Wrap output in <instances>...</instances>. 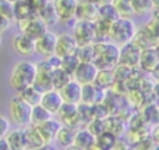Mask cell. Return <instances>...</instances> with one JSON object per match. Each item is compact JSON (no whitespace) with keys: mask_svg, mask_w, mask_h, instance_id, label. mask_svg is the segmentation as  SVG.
I'll return each mask as SVG.
<instances>
[{"mask_svg":"<svg viewBox=\"0 0 159 150\" xmlns=\"http://www.w3.org/2000/svg\"><path fill=\"white\" fill-rule=\"evenodd\" d=\"M57 37L58 35H56L52 31H47L45 35H42L39 40H36V53H39L40 56H43L45 58L55 55Z\"/></svg>","mask_w":159,"mask_h":150,"instance_id":"12","label":"cell"},{"mask_svg":"<svg viewBox=\"0 0 159 150\" xmlns=\"http://www.w3.org/2000/svg\"><path fill=\"white\" fill-rule=\"evenodd\" d=\"M130 4H132L134 14L140 15V16L153 12V10L155 9L154 0H132Z\"/></svg>","mask_w":159,"mask_h":150,"instance_id":"31","label":"cell"},{"mask_svg":"<svg viewBox=\"0 0 159 150\" xmlns=\"http://www.w3.org/2000/svg\"><path fill=\"white\" fill-rule=\"evenodd\" d=\"M37 15L46 22L47 26H53L60 21V17L57 15V11L52 1H48L43 7H41L37 11Z\"/></svg>","mask_w":159,"mask_h":150,"instance_id":"25","label":"cell"},{"mask_svg":"<svg viewBox=\"0 0 159 150\" xmlns=\"http://www.w3.org/2000/svg\"><path fill=\"white\" fill-rule=\"evenodd\" d=\"M77 50H78V43L73 35H70V33L58 35L57 45H56V55L63 58V57L75 55Z\"/></svg>","mask_w":159,"mask_h":150,"instance_id":"13","label":"cell"},{"mask_svg":"<svg viewBox=\"0 0 159 150\" xmlns=\"http://www.w3.org/2000/svg\"><path fill=\"white\" fill-rule=\"evenodd\" d=\"M52 118V114L41 104L34 107L32 110V117H31V125L34 126H40L41 124L46 123L47 120H50Z\"/></svg>","mask_w":159,"mask_h":150,"instance_id":"30","label":"cell"},{"mask_svg":"<svg viewBox=\"0 0 159 150\" xmlns=\"http://www.w3.org/2000/svg\"><path fill=\"white\" fill-rule=\"evenodd\" d=\"M99 6H103V5H109V4H113L116 0H94Z\"/></svg>","mask_w":159,"mask_h":150,"instance_id":"43","label":"cell"},{"mask_svg":"<svg viewBox=\"0 0 159 150\" xmlns=\"http://www.w3.org/2000/svg\"><path fill=\"white\" fill-rule=\"evenodd\" d=\"M37 74L36 63L27 60L19 61L11 69L9 76V84L16 92H20L34 84Z\"/></svg>","mask_w":159,"mask_h":150,"instance_id":"1","label":"cell"},{"mask_svg":"<svg viewBox=\"0 0 159 150\" xmlns=\"http://www.w3.org/2000/svg\"><path fill=\"white\" fill-rule=\"evenodd\" d=\"M116 82H117V81H116L114 71H113V68H112V69H99L94 83H96L97 86H99L101 88L107 89V88L113 87Z\"/></svg>","mask_w":159,"mask_h":150,"instance_id":"29","label":"cell"},{"mask_svg":"<svg viewBox=\"0 0 159 150\" xmlns=\"http://www.w3.org/2000/svg\"><path fill=\"white\" fill-rule=\"evenodd\" d=\"M158 64H159V55L157 52V48L155 47L144 48L140 56L139 69L147 73H152Z\"/></svg>","mask_w":159,"mask_h":150,"instance_id":"19","label":"cell"},{"mask_svg":"<svg viewBox=\"0 0 159 150\" xmlns=\"http://www.w3.org/2000/svg\"><path fill=\"white\" fill-rule=\"evenodd\" d=\"M137 31L138 29L130 17H119L111 26L109 40L118 46H123L134 40Z\"/></svg>","mask_w":159,"mask_h":150,"instance_id":"3","label":"cell"},{"mask_svg":"<svg viewBox=\"0 0 159 150\" xmlns=\"http://www.w3.org/2000/svg\"><path fill=\"white\" fill-rule=\"evenodd\" d=\"M60 93L66 103H73V104H80L82 102V94H83V86L72 79L68 82L62 89H60Z\"/></svg>","mask_w":159,"mask_h":150,"instance_id":"15","label":"cell"},{"mask_svg":"<svg viewBox=\"0 0 159 150\" xmlns=\"http://www.w3.org/2000/svg\"><path fill=\"white\" fill-rule=\"evenodd\" d=\"M96 143H97L101 148H103L104 150H112V148H113L114 144L117 143V136H116L113 133L106 130L104 133H102L101 135H98V136L96 138Z\"/></svg>","mask_w":159,"mask_h":150,"instance_id":"33","label":"cell"},{"mask_svg":"<svg viewBox=\"0 0 159 150\" xmlns=\"http://www.w3.org/2000/svg\"><path fill=\"white\" fill-rule=\"evenodd\" d=\"M76 55L81 62H93V60H94V43L93 45H86V46H78Z\"/></svg>","mask_w":159,"mask_h":150,"instance_id":"35","label":"cell"},{"mask_svg":"<svg viewBox=\"0 0 159 150\" xmlns=\"http://www.w3.org/2000/svg\"><path fill=\"white\" fill-rule=\"evenodd\" d=\"M155 48H157V52H158V55H159V42L157 43V46H155Z\"/></svg>","mask_w":159,"mask_h":150,"instance_id":"46","label":"cell"},{"mask_svg":"<svg viewBox=\"0 0 159 150\" xmlns=\"http://www.w3.org/2000/svg\"><path fill=\"white\" fill-rule=\"evenodd\" d=\"M128 150H134V149H128Z\"/></svg>","mask_w":159,"mask_h":150,"instance_id":"49","label":"cell"},{"mask_svg":"<svg viewBox=\"0 0 159 150\" xmlns=\"http://www.w3.org/2000/svg\"><path fill=\"white\" fill-rule=\"evenodd\" d=\"M61 126H62V123H61V121H58V120L51 118V119L47 120L46 123H43V124H41L40 126H37V129H39V131L41 133L42 138L45 139L46 144H48V143H52V141L56 140V136H57V134H58Z\"/></svg>","mask_w":159,"mask_h":150,"instance_id":"20","label":"cell"},{"mask_svg":"<svg viewBox=\"0 0 159 150\" xmlns=\"http://www.w3.org/2000/svg\"><path fill=\"white\" fill-rule=\"evenodd\" d=\"M5 139L7 140L12 150H26V140H25L24 129H15V130L9 131Z\"/></svg>","mask_w":159,"mask_h":150,"instance_id":"24","label":"cell"},{"mask_svg":"<svg viewBox=\"0 0 159 150\" xmlns=\"http://www.w3.org/2000/svg\"><path fill=\"white\" fill-rule=\"evenodd\" d=\"M96 144V136L88 129H80L76 131L73 145L81 150H88L92 145Z\"/></svg>","mask_w":159,"mask_h":150,"instance_id":"21","label":"cell"},{"mask_svg":"<svg viewBox=\"0 0 159 150\" xmlns=\"http://www.w3.org/2000/svg\"><path fill=\"white\" fill-rule=\"evenodd\" d=\"M11 43L14 51L22 57H30L34 53H36V41L22 32L16 33L12 37Z\"/></svg>","mask_w":159,"mask_h":150,"instance_id":"9","label":"cell"},{"mask_svg":"<svg viewBox=\"0 0 159 150\" xmlns=\"http://www.w3.org/2000/svg\"><path fill=\"white\" fill-rule=\"evenodd\" d=\"M119 14L116 9V6L113 4H109V5H103L99 7V17L98 19H102L104 21H108V22H114L119 19Z\"/></svg>","mask_w":159,"mask_h":150,"instance_id":"32","label":"cell"},{"mask_svg":"<svg viewBox=\"0 0 159 150\" xmlns=\"http://www.w3.org/2000/svg\"><path fill=\"white\" fill-rule=\"evenodd\" d=\"M11 22L12 21H10V20H7V19H5V17H1V24H0V30H1V32L4 33L7 29H10V26H11Z\"/></svg>","mask_w":159,"mask_h":150,"instance_id":"41","label":"cell"},{"mask_svg":"<svg viewBox=\"0 0 159 150\" xmlns=\"http://www.w3.org/2000/svg\"><path fill=\"white\" fill-rule=\"evenodd\" d=\"M32 110H34V107L29 104L26 100H24L19 94L12 97L11 100L9 102L10 118L16 125L21 128H26L31 125Z\"/></svg>","mask_w":159,"mask_h":150,"instance_id":"4","label":"cell"},{"mask_svg":"<svg viewBox=\"0 0 159 150\" xmlns=\"http://www.w3.org/2000/svg\"><path fill=\"white\" fill-rule=\"evenodd\" d=\"M106 99V89L101 88L96 83L83 86V94H82V103H87L91 105H96L103 103Z\"/></svg>","mask_w":159,"mask_h":150,"instance_id":"16","label":"cell"},{"mask_svg":"<svg viewBox=\"0 0 159 150\" xmlns=\"http://www.w3.org/2000/svg\"><path fill=\"white\" fill-rule=\"evenodd\" d=\"M17 94L24 100H26L29 104H31L32 107H36V105L41 104L42 95H43V93H41L34 84L30 86V87H27V88H25V89H22V90H20Z\"/></svg>","mask_w":159,"mask_h":150,"instance_id":"27","label":"cell"},{"mask_svg":"<svg viewBox=\"0 0 159 150\" xmlns=\"http://www.w3.org/2000/svg\"><path fill=\"white\" fill-rule=\"evenodd\" d=\"M80 63H81V61L77 57V55L75 53V55H71V56H67V57H63L62 58L61 68L65 69L67 73H70L73 77V73L76 72V69L80 66Z\"/></svg>","mask_w":159,"mask_h":150,"instance_id":"34","label":"cell"},{"mask_svg":"<svg viewBox=\"0 0 159 150\" xmlns=\"http://www.w3.org/2000/svg\"><path fill=\"white\" fill-rule=\"evenodd\" d=\"M9 1H11V2H14V4H15V2H17V1H20V0H9Z\"/></svg>","mask_w":159,"mask_h":150,"instance_id":"47","label":"cell"},{"mask_svg":"<svg viewBox=\"0 0 159 150\" xmlns=\"http://www.w3.org/2000/svg\"><path fill=\"white\" fill-rule=\"evenodd\" d=\"M10 131V120L6 117H0V138H5Z\"/></svg>","mask_w":159,"mask_h":150,"instance_id":"40","label":"cell"},{"mask_svg":"<svg viewBox=\"0 0 159 150\" xmlns=\"http://www.w3.org/2000/svg\"><path fill=\"white\" fill-rule=\"evenodd\" d=\"M154 150H159V145H155V148H154Z\"/></svg>","mask_w":159,"mask_h":150,"instance_id":"48","label":"cell"},{"mask_svg":"<svg viewBox=\"0 0 159 150\" xmlns=\"http://www.w3.org/2000/svg\"><path fill=\"white\" fill-rule=\"evenodd\" d=\"M24 133L26 140V150H41L42 148H45L46 141L39 131L37 126L29 125L24 128Z\"/></svg>","mask_w":159,"mask_h":150,"instance_id":"18","label":"cell"},{"mask_svg":"<svg viewBox=\"0 0 159 150\" xmlns=\"http://www.w3.org/2000/svg\"><path fill=\"white\" fill-rule=\"evenodd\" d=\"M55 9L60 17V21L67 22L76 19L78 0H53Z\"/></svg>","mask_w":159,"mask_h":150,"instance_id":"14","label":"cell"},{"mask_svg":"<svg viewBox=\"0 0 159 150\" xmlns=\"http://www.w3.org/2000/svg\"><path fill=\"white\" fill-rule=\"evenodd\" d=\"M76 131H77V130H75V129H72V128L66 126V125L62 124V126H61V129H60V131H58V134H57L55 141H56L60 146L67 149V148H70V146L73 145V143H75V136H76Z\"/></svg>","mask_w":159,"mask_h":150,"instance_id":"26","label":"cell"},{"mask_svg":"<svg viewBox=\"0 0 159 150\" xmlns=\"http://www.w3.org/2000/svg\"><path fill=\"white\" fill-rule=\"evenodd\" d=\"M113 5L116 6V9H117V11H118L120 17H130V15L134 14L132 4L128 0H116L113 2Z\"/></svg>","mask_w":159,"mask_h":150,"instance_id":"37","label":"cell"},{"mask_svg":"<svg viewBox=\"0 0 159 150\" xmlns=\"http://www.w3.org/2000/svg\"><path fill=\"white\" fill-rule=\"evenodd\" d=\"M87 129L97 138L98 135H101L102 133H104L107 130V124H106V119H93L88 125Z\"/></svg>","mask_w":159,"mask_h":150,"instance_id":"38","label":"cell"},{"mask_svg":"<svg viewBox=\"0 0 159 150\" xmlns=\"http://www.w3.org/2000/svg\"><path fill=\"white\" fill-rule=\"evenodd\" d=\"M51 79H52V84H53V89H62L68 82H71L73 79V77L67 73L65 69H62L61 67L60 68H56L52 71L51 73Z\"/></svg>","mask_w":159,"mask_h":150,"instance_id":"28","label":"cell"},{"mask_svg":"<svg viewBox=\"0 0 159 150\" xmlns=\"http://www.w3.org/2000/svg\"><path fill=\"white\" fill-rule=\"evenodd\" d=\"M0 150H12L5 138H1L0 139Z\"/></svg>","mask_w":159,"mask_h":150,"instance_id":"42","label":"cell"},{"mask_svg":"<svg viewBox=\"0 0 159 150\" xmlns=\"http://www.w3.org/2000/svg\"><path fill=\"white\" fill-rule=\"evenodd\" d=\"M17 25H19L20 32L27 35L35 41L39 40L42 35H45L48 31V26L39 15H35L25 20H20L17 21Z\"/></svg>","mask_w":159,"mask_h":150,"instance_id":"6","label":"cell"},{"mask_svg":"<svg viewBox=\"0 0 159 150\" xmlns=\"http://www.w3.org/2000/svg\"><path fill=\"white\" fill-rule=\"evenodd\" d=\"M99 68L96 66L94 62H81L76 72L73 73V79L80 82L82 86L94 83Z\"/></svg>","mask_w":159,"mask_h":150,"instance_id":"10","label":"cell"},{"mask_svg":"<svg viewBox=\"0 0 159 150\" xmlns=\"http://www.w3.org/2000/svg\"><path fill=\"white\" fill-rule=\"evenodd\" d=\"M133 41H134L142 50L149 48V47H155L157 43H158V41L155 40V37L150 33V31H149L145 26L137 31V35H135V37H134Z\"/></svg>","mask_w":159,"mask_h":150,"instance_id":"23","label":"cell"},{"mask_svg":"<svg viewBox=\"0 0 159 150\" xmlns=\"http://www.w3.org/2000/svg\"><path fill=\"white\" fill-rule=\"evenodd\" d=\"M142 48L134 42L130 41L123 46H120V58L119 63L128 66V67H139L140 56H142Z\"/></svg>","mask_w":159,"mask_h":150,"instance_id":"8","label":"cell"},{"mask_svg":"<svg viewBox=\"0 0 159 150\" xmlns=\"http://www.w3.org/2000/svg\"><path fill=\"white\" fill-rule=\"evenodd\" d=\"M152 76L157 79V82H159V64H158V66L155 67V69L152 72Z\"/></svg>","mask_w":159,"mask_h":150,"instance_id":"44","label":"cell"},{"mask_svg":"<svg viewBox=\"0 0 159 150\" xmlns=\"http://www.w3.org/2000/svg\"><path fill=\"white\" fill-rule=\"evenodd\" d=\"M145 27L150 31V33L155 37V40L159 42V20H157V19H152L147 25H145Z\"/></svg>","mask_w":159,"mask_h":150,"instance_id":"39","label":"cell"},{"mask_svg":"<svg viewBox=\"0 0 159 150\" xmlns=\"http://www.w3.org/2000/svg\"><path fill=\"white\" fill-rule=\"evenodd\" d=\"M153 17L159 20V6H155V9L153 10Z\"/></svg>","mask_w":159,"mask_h":150,"instance_id":"45","label":"cell"},{"mask_svg":"<svg viewBox=\"0 0 159 150\" xmlns=\"http://www.w3.org/2000/svg\"><path fill=\"white\" fill-rule=\"evenodd\" d=\"M120 46L109 41H101L94 43L93 62L99 69H112L119 63Z\"/></svg>","mask_w":159,"mask_h":150,"instance_id":"2","label":"cell"},{"mask_svg":"<svg viewBox=\"0 0 159 150\" xmlns=\"http://www.w3.org/2000/svg\"><path fill=\"white\" fill-rule=\"evenodd\" d=\"M99 5L94 0H78L76 19L84 21H97L99 17Z\"/></svg>","mask_w":159,"mask_h":150,"instance_id":"11","label":"cell"},{"mask_svg":"<svg viewBox=\"0 0 159 150\" xmlns=\"http://www.w3.org/2000/svg\"><path fill=\"white\" fill-rule=\"evenodd\" d=\"M57 115L60 117V121L63 125L70 126L75 130H80L81 124H83L78 114V104L65 102V104L61 107Z\"/></svg>","mask_w":159,"mask_h":150,"instance_id":"7","label":"cell"},{"mask_svg":"<svg viewBox=\"0 0 159 150\" xmlns=\"http://www.w3.org/2000/svg\"><path fill=\"white\" fill-rule=\"evenodd\" d=\"M0 15L10 21H16L15 16V4L9 0H0Z\"/></svg>","mask_w":159,"mask_h":150,"instance_id":"36","label":"cell"},{"mask_svg":"<svg viewBox=\"0 0 159 150\" xmlns=\"http://www.w3.org/2000/svg\"><path fill=\"white\" fill-rule=\"evenodd\" d=\"M78 43V46L93 45L97 42V31H96V22L94 21H84L77 20L73 25V33H72Z\"/></svg>","mask_w":159,"mask_h":150,"instance_id":"5","label":"cell"},{"mask_svg":"<svg viewBox=\"0 0 159 150\" xmlns=\"http://www.w3.org/2000/svg\"><path fill=\"white\" fill-rule=\"evenodd\" d=\"M128 1H132V0H128Z\"/></svg>","mask_w":159,"mask_h":150,"instance_id":"50","label":"cell"},{"mask_svg":"<svg viewBox=\"0 0 159 150\" xmlns=\"http://www.w3.org/2000/svg\"><path fill=\"white\" fill-rule=\"evenodd\" d=\"M37 15V10L32 6V4L29 0H20L15 2V16L16 21L25 20L29 17H32Z\"/></svg>","mask_w":159,"mask_h":150,"instance_id":"22","label":"cell"},{"mask_svg":"<svg viewBox=\"0 0 159 150\" xmlns=\"http://www.w3.org/2000/svg\"><path fill=\"white\" fill-rule=\"evenodd\" d=\"M63 104H65V100H63L60 90H57V89H52L50 92H46L42 95L41 105L45 107L52 115L57 114Z\"/></svg>","mask_w":159,"mask_h":150,"instance_id":"17","label":"cell"}]
</instances>
